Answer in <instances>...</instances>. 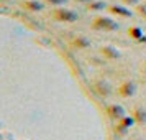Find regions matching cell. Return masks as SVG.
I'll return each mask as SVG.
<instances>
[{"label":"cell","mask_w":146,"mask_h":140,"mask_svg":"<svg viewBox=\"0 0 146 140\" xmlns=\"http://www.w3.org/2000/svg\"><path fill=\"white\" fill-rule=\"evenodd\" d=\"M135 92H136V84L133 81H125V82H121L118 86V94L121 97H125V99L131 97Z\"/></svg>","instance_id":"obj_5"},{"label":"cell","mask_w":146,"mask_h":140,"mask_svg":"<svg viewBox=\"0 0 146 140\" xmlns=\"http://www.w3.org/2000/svg\"><path fill=\"white\" fill-rule=\"evenodd\" d=\"M43 2H44V3H46V5H51V7H64V5H66L67 3V0H43Z\"/></svg>","instance_id":"obj_15"},{"label":"cell","mask_w":146,"mask_h":140,"mask_svg":"<svg viewBox=\"0 0 146 140\" xmlns=\"http://www.w3.org/2000/svg\"><path fill=\"white\" fill-rule=\"evenodd\" d=\"M72 45L77 48V50H86V48L90 46V40H89L87 36H82V35H79L77 38H74V40H72Z\"/></svg>","instance_id":"obj_10"},{"label":"cell","mask_w":146,"mask_h":140,"mask_svg":"<svg viewBox=\"0 0 146 140\" xmlns=\"http://www.w3.org/2000/svg\"><path fill=\"white\" fill-rule=\"evenodd\" d=\"M133 117H135V122L136 124H146V109H143V107H135L133 109Z\"/></svg>","instance_id":"obj_9"},{"label":"cell","mask_w":146,"mask_h":140,"mask_svg":"<svg viewBox=\"0 0 146 140\" xmlns=\"http://www.w3.org/2000/svg\"><path fill=\"white\" fill-rule=\"evenodd\" d=\"M53 18L59 23H74L79 20V13L74 12L71 8H64V7H58L53 12Z\"/></svg>","instance_id":"obj_2"},{"label":"cell","mask_w":146,"mask_h":140,"mask_svg":"<svg viewBox=\"0 0 146 140\" xmlns=\"http://www.w3.org/2000/svg\"><path fill=\"white\" fill-rule=\"evenodd\" d=\"M107 114H108V117L112 120L118 122L121 117L126 115V109L121 104H110V106H107Z\"/></svg>","instance_id":"obj_3"},{"label":"cell","mask_w":146,"mask_h":140,"mask_svg":"<svg viewBox=\"0 0 146 140\" xmlns=\"http://www.w3.org/2000/svg\"><path fill=\"white\" fill-rule=\"evenodd\" d=\"M76 2H77V3H84V5H87L90 0H76Z\"/></svg>","instance_id":"obj_18"},{"label":"cell","mask_w":146,"mask_h":140,"mask_svg":"<svg viewBox=\"0 0 146 140\" xmlns=\"http://www.w3.org/2000/svg\"><path fill=\"white\" fill-rule=\"evenodd\" d=\"M126 7H138L139 5V0H121Z\"/></svg>","instance_id":"obj_16"},{"label":"cell","mask_w":146,"mask_h":140,"mask_svg":"<svg viewBox=\"0 0 146 140\" xmlns=\"http://www.w3.org/2000/svg\"><path fill=\"white\" fill-rule=\"evenodd\" d=\"M128 130H130V129L123 127L121 124H118V122L113 125V133H115V135H118V137H123V135H126V133H128Z\"/></svg>","instance_id":"obj_14"},{"label":"cell","mask_w":146,"mask_h":140,"mask_svg":"<svg viewBox=\"0 0 146 140\" xmlns=\"http://www.w3.org/2000/svg\"><path fill=\"white\" fill-rule=\"evenodd\" d=\"M139 43H146V35H145V36H143V38H139Z\"/></svg>","instance_id":"obj_19"},{"label":"cell","mask_w":146,"mask_h":140,"mask_svg":"<svg viewBox=\"0 0 146 140\" xmlns=\"http://www.w3.org/2000/svg\"><path fill=\"white\" fill-rule=\"evenodd\" d=\"M95 91H97L100 96H104V97H108V96L112 94V89H110V86H108L107 82H102V81L95 82Z\"/></svg>","instance_id":"obj_11"},{"label":"cell","mask_w":146,"mask_h":140,"mask_svg":"<svg viewBox=\"0 0 146 140\" xmlns=\"http://www.w3.org/2000/svg\"><path fill=\"white\" fill-rule=\"evenodd\" d=\"M92 28L94 30H99V31H117V30L120 28V25L117 23V20H113L112 17L99 15V17L94 18Z\"/></svg>","instance_id":"obj_1"},{"label":"cell","mask_w":146,"mask_h":140,"mask_svg":"<svg viewBox=\"0 0 146 140\" xmlns=\"http://www.w3.org/2000/svg\"><path fill=\"white\" fill-rule=\"evenodd\" d=\"M86 8H87V12H102V10L108 8V5L104 0H90L86 5Z\"/></svg>","instance_id":"obj_8"},{"label":"cell","mask_w":146,"mask_h":140,"mask_svg":"<svg viewBox=\"0 0 146 140\" xmlns=\"http://www.w3.org/2000/svg\"><path fill=\"white\" fill-rule=\"evenodd\" d=\"M145 18H146V17H145Z\"/></svg>","instance_id":"obj_21"},{"label":"cell","mask_w":146,"mask_h":140,"mask_svg":"<svg viewBox=\"0 0 146 140\" xmlns=\"http://www.w3.org/2000/svg\"><path fill=\"white\" fill-rule=\"evenodd\" d=\"M108 13L113 17H118V18H130L131 17V10L126 8V5H108Z\"/></svg>","instance_id":"obj_4"},{"label":"cell","mask_w":146,"mask_h":140,"mask_svg":"<svg viewBox=\"0 0 146 140\" xmlns=\"http://www.w3.org/2000/svg\"><path fill=\"white\" fill-rule=\"evenodd\" d=\"M44 5L46 3L43 0H23L20 3V7L28 10V12H41L44 8Z\"/></svg>","instance_id":"obj_6"},{"label":"cell","mask_w":146,"mask_h":140,"mask_svg":"<svg viewBox=\"0 0 146 140\" xmlns=\"http://www.w3.org/2000/svg\"><path fill=\"white\" fill-rule=\"evenodd\" d=\"M138 13H141L143 17H146V5H138Z\"/></svg>","instance_id":"obj_17"},{"label":"cell","mask_w":146,"mask_h":140,"mask_svg":"<svg viewBox=\"0 0 146 140\" xmlns=\"http://www.w3.org/2000/svg\"><path fill=\"white\" fill-rule=\"evenodd\" d=\"M136 140H145V139H136Z\"/></svg>","instance_id":"obj_20"},{"label":"cell","mask_w":146,"mask_h":140,"mask_svg":"<svg viewBox=\"0 0 146 140\" xmlns=\"http://www.w3.org/2000/svg\"><path fill=\"white\" fill-rule=\"evenodd\" d=\"M128 35H130V38H133V40H136V41L145 36L143 28H139V27H130L128 28Z\"/></svg>","instance_id":"obj_12"},{"label":"cell","mask_w":146,"mask_h":140,"mask_svg":"<svg viewBox=\"0 0 146 140\" xmlns=\"http://www.w3.org/2000/svg\"><path fill=\"white\" fill-rule=\"evenodd\" d=\"M100 53H102V56H104L105 60H108V61L118 60L120 58V51L117 50V48H113V46H102Z\"/></svg>","instance_id":"obj_7"},{"label":"cell","mask_w":146,"mask_h":140,"mask_svg":"<svg viewBox=\"0 0 146 140\" xmlns=\"http://www.w3.org/2000/svg\"><path fill=\"white\" fill-rule=\"evenodd\" d=\"M118 124H121V125L126 127V129H131L136 122H135V117H133V115H128V114H126L125 117H121V119L118 120Z\"/></svg>","instance_id":"obj_13"}]
</instances>
